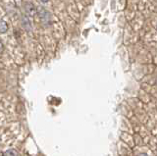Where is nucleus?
<instances>
[{"label": "nucleus", "instance_id": "1", "mask_svg": "<svg viewBox=\"0 0 157 156\" xmlns=\"http://www.w3.org/2000/svg\"><path fill=\"white\" fill-rule=\"evenodd\" d=\"M36 14L39 18V21H40L41 25L43 27H49L51 26L52 24V16L50 12H49L47 9H45L42 6H38L36 8Z\"/></svg>", "mask_w": 157, "mask_h": 156}, {"label": "nucleus", "instance_id": "2", "mask_svg": "<svg viewBox=\"0 0 157 156\" xmlns=\"http://www.w3.org/2000/svg\"><path fill=\"white\" fill-rule=\"evenodd\" d=\"M24 10L28 17H33L36 15V7L31 1H27L24 4Z\"/></svg>", "mask_w": 157, "mask_h": 156}, {"label": "nucleus", "instance_id": "3", "mask_svg": "<svg viewBox=\"0 0 157 156\" xmlns=\"http://www.w3.org/2000/svg\"><path fill=\"white\" fill-rule=\"evenodd\" d=\"M21 23H22V26L23 28L26 30L28 32H32L33 30V26H32V22H31V19L29 17H28L27 15H23L22 19H21Z\"/></svg>", "mask_w": 157, "mask_h": 156}, {"label": "nucleus", "instance_id": "4", "mask_svg": "<svg viewBox=\"0 0 157 156\" xmlns=\"http://www.w3.org/2000/svg\"><path fill=\"white\" fill-rule=\"evenodd\" d=\"M8 31V24L0 19V33H5Z\"/></svg>", "mask_w": 157, "mask_h": 156}, {"label": "nucleus", "instance_id": "5", "mask_svg": "<svg viewBox=\"0 0 157 156\" xmlns=\"http://www.w3.org/2000/svg\"><path fill=\"white\" fill-rule=\"evenodd\" d=\"M0 156H18V152H17V150H15V149H9L7 151H5V152H3Z\"/></svg>", "mask_w": 157, "mask_h": 156}, {"label": "nucleus", "instance_id": "6", "mask_svg": "<svg viewBox=\"0 0 157 156\" xmlns=\"http://www.w3.org/2000/svg\"><path fill=\"white\" fill-rule=\"evenodd\" d=\"M4 49H5L4 44H3V42L1 40V38H0V54H2V53L4 52Z\"/></svg>", "mask_w": 157, "mask_h": 156}, {"label": "nucleus", "instance_id": "7", "mask_svg": "<svg viewBox=\"0 0 157 156\" xmlns=\"http://www.w3.org/2000/svg\"><path fill=\"white\" fill-rule=\"evenodd\" d=\"M40 1H41L42 3H47V2L49 1V0H40Z\"/></svg>", "mask_w": 157, "mask_h": 156}, {"label": "nucleus", "instance_id": "8", "mask_svg": "<svg viewBox=\"0 0 157 156\" xmlns=\"http://www.w3.org/2000/svg\"><path fill=\"white\" fill-rule=\"evenodd\" d=\"M139 156H147V155L146 154H140Z\"/></svg>", "mask_w": 157, "mask_h": 156}, {"label": "nucleus", "instance_id": "9", "mask_svg": "<svg viewBox=\"0 0 157 156\" xmlns=\"http://www.w3.org/2000/svg\"><path fill=\"white\" fill-rule=\"evenodd\" d=\"M156 30H157V24H156Z\"/></svg>", "mask_w": 157, "mask_h": 156}]
</instances>
